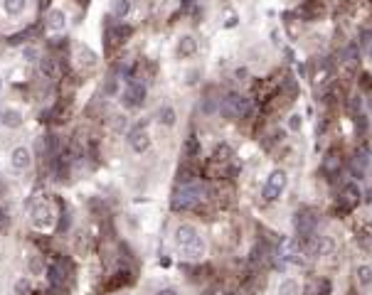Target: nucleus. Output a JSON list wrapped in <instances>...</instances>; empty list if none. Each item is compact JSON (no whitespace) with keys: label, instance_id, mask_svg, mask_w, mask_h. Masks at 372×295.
<instances>
[{"label":"nucleus","instance_id":"f257e3e1","mask_svg":"<svg viewBox=\"0 0 372 295\" xmlns=\"http://www.w3.org/2000/svg\"><path fill=\"white\" fill-rule=\"evenodd\" d=\"M173 236H175V246H178V251H180L183 258H187V261H200V258L205 256V251H207L205 239L200 236V231H197L192 224H178Z\"/></svg>","mask_w":372,"mask_h":295},{"label":"nucleus","instance_id":"f03ea898","mask_svg":"<svg viewBox=\"0 0 372 295\" xmlns=\"http://www.w3.org/2000/svg\"><path fill=\"white\" fill-rule=\"evenodd\" d=\"M207 185H202V182H197V180H192V182H187V185H178V190H175V195H173V199H170V207L173 209H178V212H183V209H192V207H197L202 199H207Z\"/></svg>","mask_w":372,"mask_h":295},{"label":"nucleus","instance_id":"7ed1b4c3","mask_svg":"<svg viewBox=\"0 0 372 295\" xmlns=\"http://www.w3.org/2000/svg\"><path fill=\"white\" fill-rule=\"evenodd\" d=\"M251 111V98L249 96H242L237 91L227 94L222 101H220V113L229 121H237V118H244L247 113Z\"/></svg>","mask_w":372,"mask_h":295},{"label":"nucleus","instance_id":"20e7f679","mask_svg":"<svg viewBox=\"0 0 372 295\" xmlns=\"http://www.w3.org/2000/svg\"><path fill=\"white\" fill-rule=\"evenodd\" d=\"M286 182H289L286 170H274V172L266 177V182H264L261 197H264L266 202H276V199L281 197V192L286 190Z\"/></svg>","mask_w":372,"mask_h":295},{"label":"nucleus","instance_id":"39448f33","mask_svg":"<svg viewBox=\"0 0 372 295\" xmlns=\"http://www.w3.org/2000/svg\"><path fill=\"white\" fill-rule=\"evenodd\" d=\"M148 118H143V121H138V123H133L131 126V131H128V146L133 152H138V155H143V152H148L150 148V136H148Z\"/></svg>","mask_w":372,"mask_h":295},{"label":"nucleus","instance_id":"423d86ee","mask_svg":"<svg viewBox=\"0 0 372 295\" xmlns=\"http://www.w3.org/2000/svg\"><path fill=\"white\" fill-rule=\"evenodd\" d=\"M315 226H318L315 212H310L308 207L298 209L296 217H294V229H296L298 239H310V236H315Z\"/></svg>","mask_w":372,"mask_h":295},{"label":"nucleus","instance_id":"0eeeda50","mask_svg":"<svg viewBox=\"0 0 372 295\" xmlns=\"http://www.w3.org/2000/svg\"><path fill=\"white\" fill-rule=\"evenodd\" d=\"M360 204V187L355 182H345L338 192V212L340 214H350L355 207Z\"/></svg>","mask_w":372,"mask_h":295},{"label":"nucleus","instance_id":"6e6552de","mask_svg":"<svg viewBox=\"0 0 372 295\" xmlns=\"http://www.w3.org/2000/svg\"><path fill=\"white\" fill-rule=\"evenodd\" d=\"M32 224L40 231H47V229L55 226V212H52V207L47 202H37L35 204V209H32Z\"/></svg>","mask_w":372,"mask_h":295},{"label":"nucleus","instance_id":"1a4fd4ad","mask_svg":"<svg viewBox=\"0 0 372 295\" xmlns=\"http://www.w3.org/2000/svg\"><path fill=\"white\" fill-rule=\"evenodd\" d=\"M96 54L86 47V45H76L74 49V67L79 72H91V69H96Z\"/></svg>","mask_w":372,"mask_h":295},{"label":"nucleus","instance_id":"9d476101","mask_svg":"<svg viewBox=\"0 0 372 295\" xmlns=\"http://www.w3.org/2000/svg\"><path fill=\"white\" fill-rule=\"evenodd\" d=\"M124 103L126 106H143L146 103V86L141 81H128L126 91H124Z\"/></svg>","mask_w":372,"mask_h":295},{"label":"nucleus","instance_id":"9b49d317","mask_svg":"<svg viewBox=\"0 0 372 295\" xmlns=\"http://www.w3.org/2000/svg\"><path fill=\"white\" fill-rule=\"evenodd\" d=\"M10 165H12V170H17V172L27 170V167L32 165V152H30V148H25V146L15 148V150L10 152Z\"/></svg>","mask_w":372,"mask_h":295},{"label":"nucleus","instance_id":"f8f14e48","mask_svg":"<svg viewBox=\"0 0 372 295\" xmlns=\"http://www.w3.org/2000/svg\"><path fill=\"white\" fill-rule=\"evenodd\" d=\"M340 170H343V157H340L338 150H330V152L325 155V160H323V172L330 175L328 180H338Z\"/></svg>","mask_w":372,"mask_h":295},{"label":"nucleus","instance_id":"ddd939ff","mask_svg":"<svg viewBox=\"0 0 372 295\" xmlns=\"http://www.w3.org/2000/svg\"><path fill=\"white\" fill-rule=\"evenodd\" d=\"M175 52H178V57H183V59H190V57H195V54H197V40H195L192 35H183V37L178 40V47H175Z\"/></svg>","mask_w":372,"mask_h":295},{"label":"nucleus","instance_id":"4468645a","mask_svg":"<svg viewBox=\"0 0 372 295\" xmlns=\"http://www.w3.org/2000/svg\"><path fill=\"white\" fill-rule=\"evenodd\" d=\"M20 123H22V113L20 111H15V108H0V126L2 128H20Z\"/></svg>","mask_w":372,"mask_h":295},{"label":"nucleus","instance_id":"2eb2a0df","mask_svg":"<svg viewBox=\"0 0 372 295\" xmlns=\"http://www.w3.org/2000/svg\"><path fill=\"white\" fill-rule=\"evenodd\" d=\"M330 291H333V283L328 278H315V281H308L306 286L308 295H330Z\"/></svg>","mask_w":372,"mask_h":295},{"label":"nucleus","instance_id":"dca6fc26","mask_svg":"<svg viewBox=\"0 0 372 295\" xmlns=\"http://www.w3.org/2000/svg\"><path fill=\"white\" fill-rule=\"evenodd\" d=\"M47 27H50V32H62V30L67 27L64 12H62V10H57V7H52V10L47 12Z\"/></svg>","mask_w":372,"mask_h":295},{"label":"nucleus","instance_id":"f3484780","mask_svg":"<svg viewBox=\"0 0 372 295\" xmlns=\"http://www.w3.org/2000/svg\"><path fill=\"white\" fill-rule=\"evenodd\" d=\"M25 7H27V0H2V10H5V15H7V17H17V15H22V12H25Z\"/></svg>","mask_w":372,"mask_h":295},{"label":"nucleus","instance_id":"a211bd4d","mask_svg":"<svg viewBox=\"0 0 372 295\" xmlns=\"http://www.w3.org/2000/svg\"><path fill=\"white\" fill-rule=\"evenodd\" d=\"M175 121H178V113H175V108H173V106H163V108L158 111V123H160V126L173 128V126H175Z\"/></svg>","mask_w":372,"mask_h":295},{"label":"nucleus","instance_id":"6ab92c4d","mask_svg":"<svg viewBox=\"0 0 372 295\" xmlns=\"http://www.w3.org/2000/svg\"><path fill=\"white\" fill-rule=\"evenodd\" d=\"M355 273H358V286L368 291V288L372 286V266L363 263V266H358V271H355Z\"/></svg>","mask_w":372,"mask_h":295},{"label":"nucleus","instance_id":"aec40b11","mask_svg":"<svg viewBox=\"0 0 372 295\" xmlns=\"http://www.w3.org/2000/svg\"><path fill=\"white\" fill-rule=\"evenodd\" d=\"M27 271H30L32 276H40V273L45 271V263H42V258H40L37 253H30V256H27Z\"/></svg>","mask_w":372,"mask_h":295},{"label":"nucleus","instance_id":"412c9836","mask_svg":"<svg viewBox=\"0 0 372 295\" xmlns=\"http://www.w3.org/2000/svg\"><path fill=\"white\" fill-rule=\"evenodd\" d=\"M131 35H133V27H131V25H124V22L114 25V37H116L119 42H126Z\"/></svg>","mask_w":372,"mask_h":295},{"label":"nucleus","instance_id":"4be33fe9","mask_svg":"<svg viewBox=\"0 0 372 295\" xmlns=\"http://www.w3.org/2000/svg\"><path fill=\"white\" fill-rule=\"evenodd\" d=\"M128 12H131V0H116L114 2V17L116 20H124Z\"/></svg>","mask_w":372,"mask_h":295},{"label":"nucleus","instance_id":"5701e85b","mask_svg":"<svg viewBox=\"0 0 372 295\" xmlns=\"http://www.w3.org/2000/svg\"><path fill=\"white\" fill-rule=\"evenodd\" d=\"M40 69H42V74H45L47 79H55V72H57V64H55V59H50V57H45V59L40 62Z\"/></svg>","mask_w":372,"mask_h":295},{"label":"nucleus","instance_id":"b1692460","mask_svg":"<svg viewBox=\"0 0 372 295\" xmlns=\"http://www.w3.org/2000/svg\"><path fill=\"white\" fill-rule=\"evenodd\" d=\"M279 295H298V283L294 278H286L279 288Z\"/></svg>","mask_w":372,"mask_h":295},{"label":"nucleus","instance_id":"393cba45","mask_svg":"<svg viewBox=\"0 0 372 295\" xmlns=\"http://www.w3.org/2000/svg\"><path fill=\"white\" fill-rule=\"evenodd\" d=\"M360 89L365 91V94H370L372 91V74H360Z\"/></svg>","mask_w":372,"mask_h":295},{"label":"nucleus","instance_id":"a878e982","mask_svg":"<svg viewBox=\"0 0 372 295\" xmlns=\"http://www.w3.org/2000/svg\"><path fill=\"white\" fill-rule=\"evenodd\" d=\"M301 126H303V121H301V116H298V113H294V116L289 118V128H291L294 133H298V131H301Z\"/></svg>","mask_w":372,"mask_h":295},{"label":"nucleus","instance_id":"bb28decb","mask_svg":"<svg viewBox=\"0 0 372 295\" xmlns=\"http://www.w3.org/2000/svg\"><path fill=\"white\" fill-rule=\"evenodd\" d=\"M363 45H365V54L372 59V32L368 35V32H363Z\"/></svg>","mask_w":372,"mask_h":295},{"label":"nucleus","instance_id":"cd10ccee","mask_svg":"<svg viewBox=\"0 0 372 295\" xmlns=\"http://www.w3.org/2000/svg\"><path fill=\"white\" fill-rule=\"evenodd\" d=\"M116 89H119V81L111 76V79H109V84H106V94H116Z\"/></svg>","mask_w":372,"mask_h":295},{"label":"nucleus","instance_id":"c85d7f7f","mask_svg":"<svg viewBox=\"0 0 372 295\" xmlns=\"http://www.w3.org/2000/svg\"><path fill=\"white\" fill-rule=\"evenodd\" d=\"M15 291H17V293H25V291H27V281H17Z\"/></svg>","mask_w":372,"mask_h":295},{"label":"nucleus","instance_id":"c756f323","mask_svg":"<svg viewBox=\"0 0 372 295\" xmlns=\"http://www.w3.org/2000/svg\"><path fill=\"white\" fill-rule=\"evenodd\" d=\"M237 22H239V20H237V15H232V17L224 22V27H237Z\"/></svg>","mask_w":372,"mask_h":295},{"label":"nucleus","instance_id":"7c9ffc66","mask_svg":"<svg viewBox=\"0 0 372 295\" xmlns=\"http://www.w3.org/2000/svg\"><path fill=\"white\" fill-rule=\"evenodd\" d=\"M158 295H178V293H175V291H170V288H165V291H160Z\"/></svg>","mask_w":372,"mask_h":295}]
</instances>
